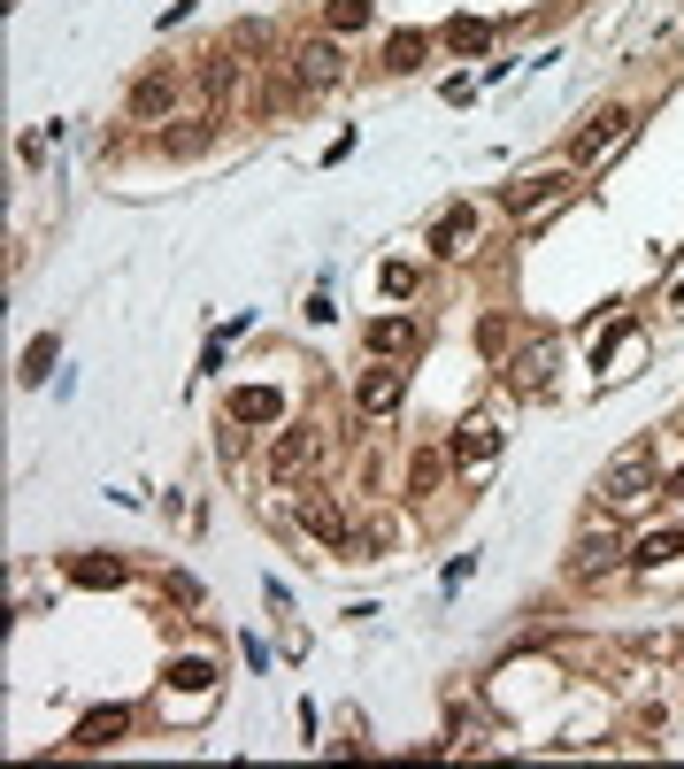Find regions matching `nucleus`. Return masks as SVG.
<instances>
[{
	"instance_id": "f257e3e1",
	"label": "nucleus",
	"mask_w": 684,
	"mask_h": 769,
	"mask_svg": "<svg viewBox=\"0 0 684 769\" xmlns=\"http://www.w3.org/2000/svg\"><path fill=\"white\" fill-rule=\"evenodd\" d=\"M654 492H662V461H654V439H646V447H631V455H615L608 469H600V500H608V516H639Z\"/></svg>"
},
{
	"instance_id": "f03ea898",
	"label": "nucleus",
	"mask_w": 684,
	"mask_h": 769,
	"mask_svg": "<svg viewBox=\"0 0 684 769\" xmlns=\"http://www.w3.org/2000/svg\"><path fill=\"white\" fill-rule=\"evenodd\" d=\"M554 370H561V339L538 331V339H523L508 362H501V385H508L515 401H538V393H554Z\"/></svg>"
},
{
	"instance_id": "7ed1b4c3",
	"label": "nucleus",
	"mask_w": 684,
	"mask_h": 769,
	"mask_svg": "<svg viewBox=\"0 0 684 769\" xmlns=\"http://www.w3.org/2000/svg\"><path fill=\"white\" fill-rule=\"evenodd\" d=\"M293 523L308 531V539H324L332 554L354 547V516L339 508V492H316V485H293Z\"/></svg>"
},
{
	"instance_id": "20e7f679",
	"label": "nucleus",
	"mask_w": 684,
	"mask_h": 769,
	"mask_svg": "<svg viewBox=\"0 0 684 769\" xmlns=\"http://www.w3.org/2000/svg\"><path fill=\"white\" fill-rule=\"evenodd\" d=\"M316 461H324V432H316V424H285V432L270 439V477H277V485H308Z\"/></svg>"
},
{
	"instance_id": "39448f33",
	"label": "nucleus",
	"mask_w": 684,
	"mask_h": 769,
	"mask_svg": "<svg viewBox=\"0 0 684 769\" xmlns=\"http://www.w3.org/2000/svg\"><path fill=\"white\" fill-rule=\"evenodd\" d=\"M608 570H631V547H623L615 523H592V531L569 547V578L585 585V578H608Z\"/></svg>"
},
{
	"instance_id": "423d86ee",
	"label": "nucleus",
	"mask_w": 684,
	"mask_h": 769,
	"mask_svg": "<svg viewBox=\"0 0 684 769\" xmlns=\"http://www.w3.org/2000/svg\"><path fill=\"white\" fill-rule=\"evenodd\" d=\"M177 101H185V70L162 62L155 77H139V85H131V101H124V108H131V124H162V116H177Z\"/></svg>"
},
{
	"instance_id": "0eeeda50",
	"label": "nucleus",
	"mask_w": 684,
	"mask_h": 769,
	"mask_svg": "<svg viewBox=\"0 0 684 769\" xmlns=\"http://www.w3.org/2000/svg\"><path fill=\"white\" fill-rule=\"evenodd\" d=\"M493 461H501V424L493 416H462L454 424V469L462 477H485Z\"/></svg>"
},
{
	"instance_id": "6e6552de",
	"label": "nucleus",
	"mask_w": 684,
	"mask_h": 769,
	"mask_svg": "<svg viewBox=\"0 0 684 769\" xmlns=\"http://www.w3.org/2000/svg\"><path fill=\"white\" fill-rule=\"evenodd\" d=\"M293 77H301V93H332L346 77V54H339V31H324V39H308L301 54H293Z\"/></svg>"
},
{
	"instance_id": "1a4fd4ad",
	"label": "nucleus",
	"mask_w": 684,
	"mask_h": 769,
	"mask_svg": "<svg viewBox=\"0 0 684 769\" xmlns=\"http://www.w3.org/2000/svg\"><path fill=\"white\" fill-rule=\"evenodd\" d=\"M408 401V370H392V362H369L361 377H354V408L361 416H392Z\"/></svg>"
},
{
	"instance_id": "9d476101",
	"label": "nucleus",
	"mask_w": 684,
	"mask_h": 769,
	"mask_svg": "<svg viewBox=\"0 0 684 769\" xmlns=\"http://www.w3.org/2000/svg\"><path fill=\"white\" fill-rule=\"evenodd\" d=\"M623 139H631V108H600V116H592V124L577 132V147H569V162L585 169V162H600V154H615Z\"/></svg>"
},
{
	"instance_id": "9b49d317",
	"label": "nucleus",
	"mask_w": 684,
	"mask_h": 769,
	"mask_svg": "<svg viewBox=\"0 0 684 769\" xmlns=\"http://www.w3.org/2000/svg\"><path fill=\"white\" fill-rule=\"evenodd\" d=\"M361 346H369L377 362L415 354V346H423V323H415V315H369V323H361Z\"/></svg>"
},
{
	"instance_id": "f8f14e48",
	"label": "nucleus",
	"mask_w": 684,
	"mask_h": 769,
	"mask_svg": "<svg viewBox=\"0 0 684 769\" xmlns=\"http://www.w3.org/2000/svg\"><path fill=\"white\" fill-rule=\"evenodd\" d=\"M400 531H408V523H400L392 508H377V516H361V523H354V547H346V554H354V562H392Z\"/></svg>"
},
{
	"instance_id": "ddd939ff",
	"label": "nucleus",
	"mask_w": 684,
	"mask_h": 769,
	"mask_svg": "<svg viewBox=\"0 0 684 769\" xmlns=\"http://www.w3.org/2000/svg\"><path fill=\"white\" fill-rule=\"evenodd\" d=\"M677 554H684V531H677V523H670V531L654 523V531H639V539H631V570H639V578H662Z\"/></svg>"
},
{
	"instance_id": "4468645a",
	"label": "nucleus",
	"mask_w": 684,
	"mask_h": 769,
	"mask_svg": "<svg viewBox=\"0 0 684 769\" xmlns=\"http://www.w3.org/2000/svg\"><path fill=\"white\" fill-rule=\"evenodd\" d=\"M446 477H462V469H454V447H423V455H408V500H431Z\"/></svg>"
},
{
	"instance_id": "2eb2a0df",
	"label": "nucleus",
	"mask_w": 684,
	"mask_h": 769,
	"mask_svg": "<svg viewBox=\"0 0 684 769\" xmlns=\"http://www.w3.org/2000/svg\"><path fill=\"white\" fill-rule=\"evenodd\" d=\"M131 731V708H93L85 724H77V747H116Z\"/></svg>"
},
{
	"instance_id": "dca6fc26",
	"label": "nucleus",
	"mask_w": 684,
	"mask_h": 769,
	"mask_svg": "<svg viewBox=\"0 0 684 769\" xmlns=\"http://www.w3.org/2000/svg\"><path fill=\"white\" fill-rule=\"evenodd\" d=\"M639 362H646V331H639V323H623V346H615V362H608V385L639 377Z\"/></svg>"
},
{
	"instance_id": "f3484780",
	"label": "nucleus",
	"mask_w": 684,
	"mask_h": 769,
	"mask_svg": "<svg viewBox=\"0 0 684 769\" xmlns=\"http://www.w3.org/2000/svg\"><path fill=\"white\" fill-rule=\"evenodd\" d=\"M423 54H431V39H423V31H392V46H385V70H423Z\"/></svg>"
},
{
	"instance_id": "a211bd4d",
	"label": "nucleus",
	"mask_w": 684,
	"mask_h": 769,
	"mask_svg": "<svg viewBox=\"0 0 684 769\" xmlns=\"http://www.w3.org/2000/svg\"><path fill=\"white\" fill-rule=\"evenodd\" d=\"M54 354H62V339H54V331H46V339H31V346H23V370H15V377H23V385H46Z\"/></svg>"
},
{
	"instance_id": "6ab92c4d",
	"label": "nucleus",
	"mask_w": 684,
	"mask_h": 769,
	"mask_svg": "<svg viewBox=\"0 0 684 769\" xmlns=\"http://www.w3.org/2000/svg\"><path fill=\"white\" fill-rule=\"evenodd\" d=\"M369 23H377L369 0H332V8H324V31H369Z\"/></svg>"
},
{
	"instance_id": "aec40b11",
	"label": "nucleus",
	"mask_w": 684,
	"mask_h": 769,
	"mask_svg": "<svg viewBox=\"0 0 684 769\" xmlns=\"http://www.w3.org/2000/svg\"><path fill=\"white\" fill-rule=\"evenodd\" d=\"M462 239H470V208H454V216H446V224L431 231V254H446V262H454V254H470Z\"/></svg>"
},
{
	"instance_id": "412c9836",
	"label": "nucleus",
	"mask_w": 684,
	"mask_h": 769,
	"mask_svg": "<svg viewBox=\"0 0 684 769\" xmlns=\"http://www.w3.org/2000/svg\"><path fill=\"white\" fill-rule=\"evenodd\" d=\"M446 46H454V54H485V46H493V31L462 15V23H446Z\"/></svg>"
},
{
	"instance_id": "4be33fe9",
	"label": "nucleus",
	"mask_w": 684,
	"mask_h": 769,
	"mask_svg": "<svg viewBox=\"0 0 684 769\" xmlns=\"http://www.w3.org/2000/svg\"><path fill=\"white\" fill-rule=\"evenodd\" d=\"M231 416H239V424H262V416H277V393H239Z\"/></svg>"
},
{
	"instance_id": "5701e85b",
	"label": "nucleus",
	"mask_w": 684,
	"mask_h": 769,
	"mask_svg": "<svg viewBox=\"0 0 684 769\" xmlns=\"http://www.w3.org/2000/svg\"><path fill=\"white\" fill-rule=\"evenodd\" d=\"M477 346H485L493 362H508V323H501V315H485V323H477Z\"/></svg>"
},
{
	"instance_id": "b1692460",
	"label": "nucleus",
	"mask_w": 684,
	"mask_h": 769,
	"mask_svg": "<svg viewBox=\"0 0 684 769\" xmlns=\"http://www.w3.org/2000/svg\"><path fill=\"white\" fill-rule=\"evenodd\" d=\"M77 585H124V562L108 554V562H77Z\"/></svg>"
},
{
	"instance_id": "393cba45",
	"label": "nucleus",
	"mask_w": 684,
	"mask_h": 769,
	"mask_svg": "<svg viewBox=\"0 0 684 769\" xmlns=\"http://www.w3.org/2000/svg\"><path fill=\"white\" fill-rule=\"evenodd\" d=\"M385 293H392V301L415 293V270H408V262H385Z\"/></svg>"
}]
</instances>
